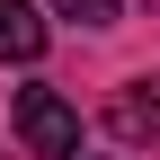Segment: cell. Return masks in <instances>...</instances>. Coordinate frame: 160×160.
<instances>
[{
	"label": "cell",
	"instance_id": "obj_1",
	"mask_svg": "<svg viewBox=\"0 0 160 160\" xmlns=\"http://www.w3.org/2000/svg\"><path fill=\"white\" fill-rule=\"evenodd\" d=\"M18 142H27L36 160H71L80 151V107H71V98L62 89H18Z\"/></svg>",
	"mask_w": 160,
	"mask_h": 160
},
{
	"label": "cell",
	"instance_id": "obj_2",
	"mask_svg": "<svg viewBox=\"0 0 160 160\" xmlns=\"http://www.w3.org/2000/svg\"><path fill=\"white\" fill-rule=\"evenodd\" d=\"M45 53V9L36 0H0V62H36Z\"/></svg>",
	"mask_w": 160,
	"mask_h": 160
},
{
	"label": "cell",
	"instance_id": "obj_3",
	"mask_svg": "<svg viewBox=\"0 0 160 160\" xmlns=\"http://www.w3.org/2000/svg\"><path fill=\"white\" fill-rule=\"evenodd\" d=\"M107 125L116 133H133V142H160V80H125V89H116V107H107Z\"/></svg>",
	"mask_w": 160,
	"mask_h": 160
},
{
	"label": "cell",
	"instance_id": "obj_4",
	"mask_svg": "<svg viewBox=\"0 0 160 160\" xmlns=\"http://www.w3.org/2000/svg\"><path fill=\"white\" fill-rule=\"evenodd\" d=\"M53 18H80V27H116V0H53Z\"/></svg>",
	"mask_w": 160,
	"mask_h": 160
}]
</instances>
